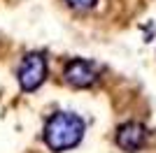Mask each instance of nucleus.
I'll list each match as a JSON object with an SVG mask.
<instances>
[{
	"label": "nucleus",
	"mask_w": 156,
	"mask_h": 153,
	"mask_svg": "<svg viewBox=\"0 0 156 153\" xmlns=\"http://www.w3.org/2000/svg\"><path fill=\"white\" fill-rule=\"evenodd\" d=\"M65 2L70 7H75V9H91L98 0H65Z\"/></svg>",
	"instance_id": "5"
},
{
	"label": "nucleus",
	"mask_w": 156,
	"mask_h": 153,
	"mask_svg": "<svg viewBox=\"0 0 156 153\" xmlns=\"http://www.w3.org/2000/svg\"><path fill=\"white\" fill-rule=\"evenodd\" d=\"M63 79L72 88H91L98 81V70L91 60L84 58H72L63 70Z\"/></svg>",
	"instance_id": "3"
},
{
	"label": "nucleus",
	"mask_w": 156,
	"mask_h": 153,
	"mask_svg": "<svg viewBox=\"0 0 156 153\" xmlns=\"http://www.w3.org/2000/svg\"><path fill=\"white\" fill-rule=\"evenodd\" d=\"M84 137V121L72 111H58L47 118L42 139L54 153H63L75 148Z\"/></svg>",
	"instance_id": "1"
},
{
	"label": "nucleus",
	"mask_w": 156,
	"mask_h": 153,
	"mask_svg": "<svg viewBox=\"0 0 156 153\" xmlns=\"http://www.w3.org/2000/svg\"><path fill=\"white\" fill-rule=\"evenodd\" d=\"M47 72H49V65H47V56L40 53V51H33L28 53L19 65V72H16V81H19V88L23 93H33L37 90L47 79Z\"/></svg>",
	"instance_id": "2"
},
{
	"label": "nucleus",
	"mask_w": 156,
	"mask_h": 153,
	"mask_svg": "<svg viewBox=\"0 0 156 153\" xmlns=\"http://www.w3.org/2000/svg\"><path fill=\"white\" fill-rule=\"evenodd\" d=\"M117 146L126 153H137L140 148L147 144V127L137 121H128L121 123L117 127Z\"/></svg>",
	"instance_id": "4"
}]
</instances>
